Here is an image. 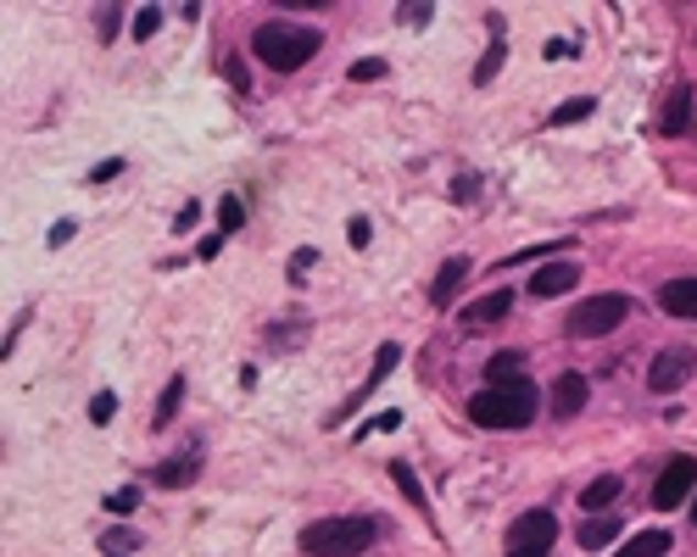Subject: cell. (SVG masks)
<instances>
[{
    "label": "cell",
    "mask_w": 697,
    "mask_h": 557,
    "mask_svg": "<svg viewBox=\"0 0 697 557\" xmlns=\"http://www.w3.org/2000/svg\"><path fill=\"white\" fill-rule=\"evenodd\" d=\"M536 413H542V391L531 380H502V385L469 396V418L480 429H525V424H536Z\"/></svg>",
    "instance_id": "1"
},
{
    "label": "cell",
    "mask_w": 697,
    "mask_h": 557,
    "mask_svg": "<svg viewBox=\"0 0 697 557\" xmlns=\"http://www.w3.org/2000/svg\"><path fill=\"white\" fill-rule=\"evenodd\" d=\"M251 51L263 56L274 73H296V67H307L318 56V34L302 29V23H263L251 34Z\"/></svg>",
    "instance_id": "2"
},
{
    "label": "cell",
    "mask_w": 697,
    "mask_h": 557,
    "mask_svg": "<svg viewBox=\"0 0 697 557\" xmlns=\"http://www.w3.org/2000/svg\"><path fill=\"white\" fill-rule=\"evenodd\" d=\"M374 535H380L374 518H324V524L302 529V551H313V557H358V551H369Z\"/></svg>",
    "instance_id": "3"
},
{
    "label": "cell",
    "mask_w": 697,
    "mask_h": 557,
    "mask_svg": "<svg viewBox=\"0 0 697 557\" xmlns=\"http://www.w3.org/2000/svg\"><path fill=\"white\" fill-rule=\"evenodd\" d=\"M625 313H631V296H620V291H608V296H591V302H580V307L569 313V335H575V340L614 335V329L625 324Z\"/></svg>",
    "instance_id": "4"
},
{
    "label": "cell",
    "mask_w": 697,
    "mask_h": 557,
    "mask_svg": "<svg viewBox=\"0 0 697 557\" xmlns=\"http://www.w3.org/2000/svg\"><path fill=\"white\" fill-rule=\"evenodd\" d=\"M691 368H697L691 346H664V351L653 357V368H647V391H658V396L680 391V385L691 380Z\"/></svg>",
    "instance_id": "5"
},
{
    "label": "cell",
    "mask_w": 697,
    "mask_h": 557,
    "mask_svg": "<svg viewBox=\"0 0 697 557\" xmlns=\"http://www.w3.org/2000/svg\"><path fill=\"white\" fill-rule=\"evenodd\" d=\"M691 485H697V457H669L658 485H653V507H680V496H691Z\"/></svg>",
    "instance_id": "6"
},
{
    "label": "cell",
    "mask_w": 697,
    "mask_h": 557,
    "mask_svg": "<svg viewBox=\"0 0 697 557\" xmlns=\"http://www.w3.org/2000/svg\"><path fill=\"white\" fill-rule=\"evenodd\" d=\"M553 535H558V518L547 513V507H536V513H525L513 529H508V540H513V551H547L553 546Z\"/></svg>",
    "instance_id": "7"
},
{
    "label": "cell",
    "mask_w": 697,
    "mask_h": 557,
    "mask_svg": "<svg viewBox=\"0 0 697 557\" xmlns=\"http://www.w3.org/2000/svg\"><path fill=\"white\" fill-rule=\"evenodd\" d=\"M575 285H580V262H547V267L531 278V296L547 302V296H569Z\"/></svg>",
    "instance_id": "8"
},
{
    "label": "cell",
    "mask_w": 697,
    "mask_h": 557,
    "mask_svg": "<svg viewBox=\"0 0 697 557\" xmlns=\"http://www.w3.org/2000/svg\"><path fill=\"white\" fill-rule=\"evenodd\" d=\"M686 123H691V84H675L669 96H664V107H658V134L675 140Z\"/></svg>",
    "instance_id": "9"
},
{
    "label": "cell",
    "mask_w": 697,
    "mask_h": 557,
    "mask_svg": "<svg viewBox=\"0 0 697 557\" xmlns=\"http://www.w3.org/2000/svg\"><path fill=\"white\" fill-rule=\"evenodd\" d=\"M464 278H469V256H447L442 273H435V285H429V302L435 307H453V296L464 291Z\"/></svg>",
    "instance_id": "10"
},
{
    "label": "cell",
    "mask_w": 697,
    "mask_h": 557,
    "mask_svg": "<svg viewBox=\"0 0 697 557\" xmlns=\"http://www.w3.org/2000/svg\"><path fill=\"white\" fill-rule=\"evenodd\" d=\"M658 307L669 318H697V278H669V285L658 291Z\"/></svg>",
    "instance_id": "11"
},
{
    "label": "cell",
    "mask_w": 697,
    "mask_h": 557,
    "mask_svg": "<svg viewBox=\"0 0 697 557\" xmlns=\"http://www.w3.org/2000/svg\"><path fill=\"white\" fill-rule=\"evenodd\" d=\"M202 474V457L196 451H185V457H167V462H156V485H167V491H179V485H190Z\"/></svg>",
    "instance_id": "12"
},
{
    "label": "cell",
    "mask_w": 697,
    "mask_h": 557,
    "mask_svg": "<svg viewBox=\"0 0 697 557\" xmlns=\"http://www.w3.org/2000/svg\"><path fill=\"white\" fill-rule=\"evenodd\" d=\"M586 407V374H558V385H553V413L558 418H575Z\"/></svg>",
    "instance_id": "13"
},
{
    "label": "cell",
    "mask_w": 697,
    "mask_h": 557,
    "mask_svg": "<svg viewBox=\"0 0 697 557\" xmlns=\"http://www.w3.org/2000/svg\"><path fill=\"white\" fill-rule=\"evenodd\" d=\"M614 535H620V518H602V513H591V518L580 524V535H575V540H580L586 551H602V546L614 540Z\"/></svg>",
    "instance_id": "14"
},
{
    "label": "cell",
    "mask_w": 697,
    "mask_h": 557,
    "mask_svg": "<svg viewBox=\"0 0 697 557\" xmlns=\"http://www.w3.org/2000/svg\"><path fill=\"white\" fill-rule=\"evenodd\" d=\"M508 307H513V296H508V291H491V296H480L475 307H464V318H469V324H497V318H508Z\"/></svg>",
    "instance_id": "15"
},
{
    "label": "cell",
    "mask_w": 697,
    "mask_h": 557,
    "mask_svg": "<svg viewBox=\"0 0 697 557\" xmlns=\"http://www.w3.org/2000/svg\"><path fill=\"white\" fill-rule=\"evenodd\" d=\"M669 551V529H642L636 540H625L614 557H664Z\"/></svg>",
    "instance_id": "16"
},
{
    "label": "cell",
    "mask_w": 697,
    "mask_h": 557,
    "mask_svg": "<svg viewBox=\"0 0 697 557\" xmlns=\"http://www.w3.org/2000/svg\"><path fill=\"white\" fill-rule=\"evenodd\" d=\"M614 496H620V480H614V474H602V480H591V485L580 491V507H586V518H591V513H602V507H608V502H614Z\"/></svg>",
    "instance_id": "17"
},
{
    "label": "cell",
    "mask_w": 697,
    "mask_h": 557,
    "mask_svg": "<svg viewBox=\"0 0 697 557\" xmlns=\"http://www.w3.org/2000/svg\"><path fill=\"white\" fill-rule=\"evenodd\" d=\"M502 62H508V40H502V29H497V34H491V45H486V56H480V67H475V84H491Z\"/></svg>",
    "instance_id": "18"
},
{
    "label": "cell",
    "mask_w": 697,
    "mask_h": 557,
    "mask_svg": "<svg viewBox=\"0 0 697 557\" xmlns=\"http://www.w3.org/2000/svg\"><path fill=\"white\" fill-rule=\"evenodd\" d=\"M519 368H525V357H519V351H497V357L486 362V380H491V385H502V380H519Z\"/></svg>",
    "instance_id": "19"
},
{
    "label": "cell",
    "mask_w": 697,
    "mask_h": 557,
    "mask_svg": "<svg viewBox=\"0 0 697 557\" xmlns=\"http://www.w3.org/2000/svg\"><path fill=\"white\" fill-rule=\"evenodd\" d=\"M391 474H396V485H402V496L418 507V513H429V502H424V485H418V474L407 469V462H391Z\"/></svg>",
    "instance_id": "20"
},
{
    "label": "cell",
    "mask_w": 697,
    "mask_h": 557,
    "mask_svg": "<svg viewBox=\"0 0 697 557\" xmlns=\"http://www.w3.org/2000/svg\"><path fill=\"white\" fill-rule=\"evenodd\" d=\"M179 396H185V380L173 374V380H167V391H162V407H156V429H167V424H173V413H179Z\"/></svg>",
    "instance_id": "21"
},
{
    "label": "cell",
    "mask_w": 697,
    "mask_h": 557,
    "mask_svg": "<svg viewBox=\"0 0 697 557\" xmlns=\"http://www.w3.org/2000/svg\"><path fill=\"white\" fill-rule=\"evenodd\" d=\"M396 362H402V346H380V362H374V374H369V385H363V391H380V385H385V374H391Z\"/></svg>",
    "instance_id": "22"
},
{
    "label": "cell",
    "mask_w": 697,
    "mask_h": 557,
    "mask_svg": "<svg viewBox=\"0 0 697 557\" xmlns=\"http://www.w3.org/2000/svg\"><path fill=\"white\" fill-rule=\"evenodd\" d=\"M580 118H591V96H575V101H564L547 123H580Z\"/></svg>",
    "instance_id": "23"
},
{
    "label": "cell",
    "mask_w": 697,
    "mask_h": 557,
    "mask_svg": "<svg viewBox=\"0 0 697 557\" xmlns=\"http://www.w3.org/2000/svg\"><path fill=\"white\" fill-rule=\"evenodd\" d=\"M218 223H224V234H235V229L246 223V207H240L235 196H224V201H218Z\"/></svg>",
    "instance_id": "24"
},
{
    "label": "cell",
    "mask_w": 697,
    "mask_h": 557,
    "mask_svg": "<svg viewBox=\"0 0 697 557\" xmlns=\"http://www.w3.org/2000/svg\"><path fill=\"white\" fill-rule=\"evenodd\" d=\"M90 418H96V424H112V418H118V396H112V391H101V396L90 402Z\"/></svg>",
    "instance_id": "25"
},
{
    "label": "cell",
    "mask_w": 697,
    "mask_h": 557,
    "mask_svg": "<svg viewBox=\"0 0 697 557\" xmlns=\"http://www.w3.org/2000/svg\"><path fill=\"white\" fill-rule=\"evenodd\" d=\"M435 18V7H396V23H407V29H424Z\"/></svg>",
    "instance_id": "26"
},
{
    "label": "cell",
    "mask_w": 697,
    "mask_h": 557,
    "mask_svg": "<svg viewBox=\"0 0 697 557\" xmlns=\"http://www.w3.org/2000/svg\"><path fill=\"white\" fill-rule=\"evenodd\" d=\"M346 240H352V245L363 251V245L374 240V223H369V218H352V223H346Z\"/></svg>",
    "instance_id": "27"
},
{
    "label": "cell",
    "mask_w": 697,
    "mask_h": 557,
    "mask_svg": "<svg viewBox=\"0 0 697 557\" xmlns=\"http://www.w3.org/2000/svg\"><path fill=\"white\" fill-rule=\"evenodd\" d=\"M156 23H162V12H156V7H145V12L134 18V40H151V34H156Z\"/></svg>",
    "instance_id": "28"
},
{
    "label": "cell",
    "mask_w": 697,
    "mask_h": 557,
    "mask_svg": "<svg viewBox=\"0 0 697 557\" xmlns=\"http://www.w3.org/2000/svg\"><path fill=\"white\" fill-rule=\"evenodd\" d=\"M352 78L358 84H374V78H385V62L374 56V62H352Z\"/></svg>",
    "instance_id": "29"
},
{
    "label": "cell",
    "mask_w": 697,
    "mask_h": 557,
    "mask_svg": "<svg viewBox=\"0 0 697 557\" xmlns=\"http://www.w3.org/2000/svg\"><path fill=\"white\" fill-rule=\"evenodd\" d=\"M118 173H123V162H118V156H107L101 167H90V184H107V178H118Z\"/></svg>",
    "instance_id": "30"
},
{
    "label": "cell",
    "mask_w": 697,
    "mask_h": 557,
    "mask_svg": "<svg viewBox=\"0 0 697 557\" xmlns=\"http://www.w3.org/2000/svg\"><path fill=\"white\" fill-rule=\"evenodd\" d=\"M196 218H202V207H196V201H190V207H185V212H179V218H173V229H179V234H190V229H196Z\"/></svg>",
    "instance_id": "31"
},
{
    "label": "cell",
    "mask_w": 697,
    "mask_h": 557,
    "mask_svg": "<svg viewBox=\"0 0 697 557\" xmlns=\"http://www.w3.org/2000/svg\"><path fill=\"white\" fill-rule=\"evenodd\" d=\"M107 546H112V551H129V546H134V529H107Z\"/></svg>",
    "instance_id": "32"
},
{
    "label": "cell",
    "mask_w": 697,
    "mask_h": 557,
    "mask_svg": "<svg viewBox=\"0 0 697 557\" xmlns=\"http://www.w3.org/2000/svg\"><path fill=\"white\" fill-rule=\"evenodd\" d=\"M96 29H101V40H112V29H118V7H107V12L96 18Z\"/></svg>",
    "instance_id": "33"
},
{
    "label": "cell",
    "mask_w": 697,
    "mask_h": 557,
    "mask_svg": "<svg viewBox=\"0 0 697 557\" xmlns=\"http://www.w3.org/2000/svg\"><path fill=\"white\" fill-rule=\"evenodd\" d=\"M134 502H140V491H118V496H112V513H129Z\"/></svg>",
    "instance_id": "34"
},
{
    "label": "cell",
    "mask_w": 697,
    "mask_h": 557,
    "mask_svg": "<svg viewBox=\"0 0 697 557\" xmlns=\"http://www.w3.org/2000/svg\"><path fill=\"white\" fill-rule=\"evenodd\" d=\"M313 262H318V251H313V245H302V251H296V273H307Z\"/></svg>",
    "instance_id": "35"
},
{
    "label": "cell",
    "mask_w": 697,
    "mask_h": 557,
    "mask_svg": "<svg viewBox=\"0 0 697 557\" xmlns=\"http://www.w3.org/2000/svg\"><path fill=\"white\" fill-rule=\"evenodd\" d=\"M508 557H547V551H508Z\"/></svg>",
    "instance_id": "36"
},
{
    "label": "cell",
    "mask_w": 697,
    "mask_h": 557,
    "mask_svg": "<svg viewBox=\"0 0 697 557\" xmlns=\"http://www.w3.org/2000/svg\"><path fill=\"white\" fill-rule=\"evenodd\" d=\"M691 524H697V502H691Z\"/></svg>",
    "instance_id": "37"
}]
</instances>
